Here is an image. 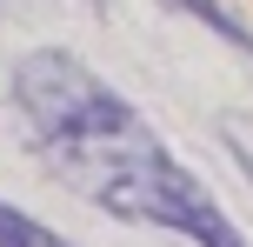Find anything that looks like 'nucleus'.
Returning a JSON list of instances; mask_svg holds the SVG:
<instances>
[{"label":"nucleus","mask_w":253,"mask_h":247,"mask_svg":"<svg viewBox=\"0 0 253 247\" xmlns=\"http://www.w3.org/2000/svg\"><path fill=\"white\" fill-rule=\"evenodd\" d=\"M13 107H20L34 147L93 200L100 214L133 227H167L193 247H247L233 214L180 167L167 141L140 120V107L114 94L80 53L34 47L13 60Z\"/></svg>","instance_id":"obj_1"},{"label":"nucleus","mask_w":253,"mask_h":247,"mask_svg":"<svg viewBox=\"0 0 253 247\" xmlns=\"http://www.w3.org/2000/svg\"><path fill=\"white\" fill-rule=\"evenodd\" d=\"M0 247H74V241H67V234H53L47 221H34L27 207L0 200Z\"/></svg>","instance_id":"obj_3"},{"label":"nucleus","mask_w":253,"mask_h":247,"mask_svg":"<svg viewBox=\"0 0 253 247\" xmlns=\"http://www.w3.org/2000/svg\"><path fill=\"white\" fill-rule=\"evenodd\" d=\"M220 134H227L233 160H240V167H247V181H253V120H247V114H227V120H220Z\"/></svg>","instance_id":"obj_4"},{"label":"nucleus","mask_w":253,"mask_h":247,"mask_svg":"<svg viewBox=\"0 0 253 247\" xmlns=\"http://www.w3.org/2000/svg\"><path fill=\"white\" fill-rule=\"evenodd\" d=\"M173 13H187V20H200L207 34H220L227 47H240V53H253V34H247V20L227 7V0H167Z\"/></svg>","instance_id":"obj_2"}]
</instances>
